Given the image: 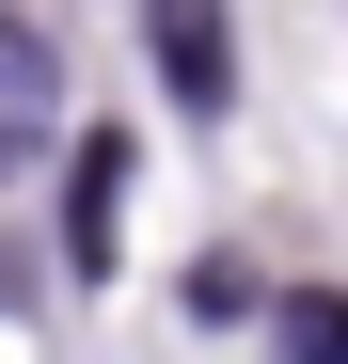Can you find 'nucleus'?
I'll return each mask as SVG.
<instances>
[{"instance_id": "nucleus-1", "label": "nucleus", "mask_w": 348, "mask_h": 364, "mask_svg": "<svg viewBox=\"0 0 348 364\" xmlns=\"http://www.w3.org/2000/svg\"><path fill=\"white\" fill-rule=\"evenodd\" d=\"M48 127H64V64H48V32H32V16H0V174L48 159Z\"/></svg>"}, {"instance_id": "nucleus-2", "label": "nucleus", "mask_w": 348, "mask_h": 364, "mask_svg": "<svg viewBox=\"0 0 348 364\" xmlns=\"http://www.w3.org/2000/svg\"><path fill=\"white\" fill-rule=\"evenodd\" d=\"M143 48H158V95L174 111H222V95H238V32H222V16H143Z\"/></svg>"}, {"instance_id": "nucleus-3", "label": "nucleus", "mask_w": 348, "mask_h": 364, "mask_svg": "<svg viewBox=\"0 0 348 364\" xmlns=\"http://www.w3.org/2000/svg\"><path fill=\"white\" fill-rule=\"evenodd\" d=\"M111 191H127V143H80V191H64V254H80V285L111 269Z\"/></svg>"}, {"instance_id": "nucleus-4", "label": "nucleus", "mask_w": 348, "mask_h": 364, "mask_svg": "<svg viewBox=\"0 0 348 364\" xmlns=\"http://www.w3.org/2000/svg\"><path fill=\"white\" fill-rule=\"evenodd\" d=\"M269 348L285 364H348V285H285L269 301Z\"/></svg>"}]
</instances>
